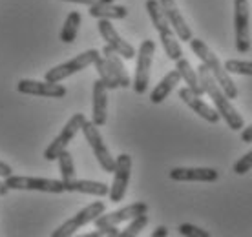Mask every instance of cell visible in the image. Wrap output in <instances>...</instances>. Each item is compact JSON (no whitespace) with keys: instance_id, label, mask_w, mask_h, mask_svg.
I'll list each match as a JSON object with an SVG mask.
<instances>
[{"instance_id":"6da1fadb","label":"cell","mask_w":252,"mask_h":237,"mask_svg":"<svg viewBox=\"0 0 252 237\" xmlns=\"http://www.w3.org/2000/svg\"><path fill=\"white\" fill-rule=\"evenodd\" d=\"M197 75H199V82H201L205 93L212 99L216 110H218V113L223 117V120L228 124V128L234 131L243 130V128H245V120H243V117H241L240 113H238V110L232 106V102H230V99L227 97V93L223 91V88L218 84L214 75L210 73V69H208L203 62H201V66L197 68Z\"/></svg>"},{"instance_id":"7a4b0ae2","label":"cell","mask_w":252,"mask_h":237,"mask_svg":"<svg viewBox=\"0 0 252 237\" xmlns=\"http://www.w3.org/2000/svg\"><path fill=\"white\" fill-rule=\"evenodd\" d=\"M190 50L194 51V55H197L201 59V62L210 69V73L214 75V79L218 81L223 91L227 93L228 99H236L238 97V88H236V82L230 79V73H228L225 66L221 64V60L218 59L214 51L208 48L207 44L203 42L201 38H190Z\"/></svg>"},{"instance_id":"3957f363","label":"cell","mask_w":252,"mask_h":237,"mask_svg":"<svg viewBox=\"0 0 252 237\" xmlns=\"http://www.w3.org/2000/svg\"><path fill=\"white\" fill-rule=\"evenodd\" d=\"M146 11L150 15V20L154 28L158 30L159 37H161V44H163V50L166 53V57L170 60H179L183 57V50L177 42L176 35H174V30H172L170 22L164 15L163 7L159 4V0H146Z\"/></svg>"},{"instance_id":"277c9868","label":"cell","mask_w":252,"mask_h":237,"mask_svg":"<svg viewBox=\"0 0 252 237\" xmlns=\"http://www.w3.org/2000/svg\"><path fill=\"white\" fill-rule=\"evenodd\" d=\"M99 57H101V53H99L97 50L84 51V53H81V55L73 57V59L68 60V62H63V64H59V66H55V68L48 69L44 75V81H48V82L64 81V79H68V77L75 75V73H79V71H82V69H86L88 66H92Z\"/></svg>"},{"instance_id":"5b68a950","label":"cell","mask_w":252,"mask_h":237,"mask_svg":"<svg viewBox=\"0 0 252 237\" xmlns=\"http://www.w3.org/2000/svg\"><path fill=\"white\" fill-rule=\"evenodd\" d=\"M154 53H156V42L150 40V38L143 40L137 51V66H135V77H133V82H132L133 91L137 95L146 93V89H148Z\"/></svg>"},{"instance_id":"8992f818","label":"cell","mask_w":252,"mask_h":237,"mask_svg":"<svg viewBox=\"0 0 252 237\" xmlns=\"http://www.w3.org/2000/svg\"><path fill=\"white\" fill-rule=\"evenodd\" d=\"M104 210H106L104 203H101V201H95V203L88 205L86 208H82L81 212H77L73 217H69L68 221H64L57 230L51 232V237H69V236H73L79 228L90 225V223H94L95 219L99 217L101 213H104Z\"/></svg>"},{"instance_id":"52a82bcc","label":"cell","mask_w":252,"mask_h":237,"mask_svg":"<svg viewBox=\"0 0 252 237\" xmlns=\"http://www.w3.org/2000/svg\"><path fill=\"white\" fill-rule=\"evenodd\" d=\"M251 7L249 0H234V38L240 53L251 51Z\"/></svg>"},{"instance_id":"ba28073f","label":"cell","mask_w":252,"mask_h":237,"mask_svg":"<svg viewBox=\"0 0 252 237\" xmlns=\"http://www.w3.org/2000/svg\"><path fill=\"white\" fill-rule=\"evenodd\" d=\"M6 184L9 190H33V192H46V194H63L64 182L57 179L46 177H26V175H9L6 177Z\"/></svg>"},{"instance_id":"9c48e42d","label":"cell","mask_w":252,"mask_h":237,"mask_svg":"<svg viewBox=\"0 0 252 237\" xmlns=\"http://www.w3.org/2000/svg\"><path fill=\"white\" fill-rule=\"evenodd\" d=\"M84 120H86V117H84L82 113H75L73 117L69 118L68 122L64 124L63 130H61V133H59L57 137L51 141V144L44 150V159H46V161H57L59 153L68 148V144L73 141V137L77 135V131L82 128Z\"/></svg>"},{"instance_id":"30bf717a","label":"cell","mask_w":252,"mask_h":237,"mask_svg":"<svg viewBox=\"0 0 252 237\" xmlns=\"http://www.w3.org/2000/svg\"><path fill=\"white\" fill-rule=\"evenodd\" d=\"M82 133L86 137V143L90 144V148L94 150V155L97 157V161L101 164V168L106 172V174H112L115 170V159L110 155V150L106 148V144L102 141L101 133L97 130V126L92 122V120H84L82 124Z\"/></svg>"},{"instance_id":"8fae6325","label":"cell","mask_w":252,"mask_h":237,"mask_svg":"<svg viewBox=\"0 0 252 237\" xmlns=\"http://www.w3.org/2000/svg\"><path fill=\"white\" fill-rule=\"evenodd\" d=\"M130 175H132V157L128 153H121L115 159V170H114V182L110 186V201L112 203H121L126 195V188L130 182Z\"/></svg>"},{"instance_id":"7c38bea8","label":"cell","mask_w":252,"mask_h":237,"mask_svg":"<svg viewBox=\"0 0 252 237\" xmlns=\"http://www.w3.org/2000/svg\"><path fill=\"white\" fill-rule=\"evenodd\" d=\"M19 93L24 95H35V97H48V99H63L68 93V89L59 84V82H48V81H32V79H22L17 84Z\"/></svg>"},{"instance_id":"4fadbf2b","label":"cell","mask_w":252,"mask_h":237,"mask_svg":"<svg viewBox=\"0 0 252 237\" xmlns=\"http://www.w3.org/2000/svg\"><path fill=\"white\" fill-rule=\"evenodd\" d=\"M148 213V205L146 203H133L130 206H125L121 210H115L112 213H101L99 217L94 221L95 228H104V226H117L125 221H132L137 215Z\"/></svg>"},{"instance_id":"5bb4252c","label":"cell","mask_w":252,"mask_h":237,"mask_svg":"<svg viewBox=\"0 0 252 237\" xmlns=\"http://www.w3.org/2000/svg\"><path fill=\"white\" fill-rule=\"evenodd\" d=\"M97 26H99V33H101V37L104 38L108 46H110V48H114V50L117 51L123 59L130 60V59H133V57H135V50H133V46L130 42H126L125 38L115 31V28L112 26V22H110V20L101 19Z\"/></svg>"},{"instance_id":"9a60e30c","label":"cell","mask_w":252,"mask_h":237,"mask_svg":"<svg viewBox=\"0 0 252 237\" xmlns=\"http://www.w3.org/2000/svg\"><path fill=\"white\" fill-rule=\"evenodd\" d=\"M179 99L183 100L190 110H194V113H197L199 117L205 118L210 124H218L221 120V115L218 113V110L208 106L207 102H205L199 95H195L190 88H181V89H179Z\"/></svg>"},{"instance_id":"2e32d148","label":"cell","mask_w":252,"mask_h":237,"mask_svg":"<svg viewBox=\"0 0 252 237\" xmlns=\"http://www.w3.org/2000/svg\"><path fill=\"white\" fill-rule=\"evenodd\" d=\"M168 177L177 182H216L220 172L214 168H172Z\"/></svg>"},{"instance_id":"e0dca14e","label":"cell","mask_w":252,"mask_h":237,"mask_svg":"<svg viewBox=\"0 0 252 237\" xmlns=\"http://www.w3.org/2000/svg\"><path fill=\"white\" fill-rule=\"evenodd\" d=\"M159 4H161V7H163L164 15H166V19H168V22H170L174 33L179 37V40L190 42V38H192V30L189 28L187 20L183 19V15H181V11H179L176 0H159Z\"/></svg>"},{"instance_id":"ac0fdd59","label":"cell","mask_w":252,"mask_h":237,"mask_svg":"<svg viewBox=\"0 0 252 237\" xmlns=\"http://www.w3.org/2000/svg\"><path fill=\"white\" fill-rule=\"evenodd\" d=\"M108 88L102 84V81L94 82V113H92V122L97 128L106 124L108 117Z\"/></svg>"},{"instance_id":"d6986e66","label":"cell","mask_w":252,"mask_h":237,"mask_svg":"<svg viewBox=\"0 0 252 237\" xmlns=\"http://www.w3.org/2000/svg\"><path fill=\"white\" fill-rule=\"evenodd\" d=\"M102 57H104V59H106V62L110 64V68H112V71H114L115 79H117V82H119V88H130L132 86L130 75H128L125 64H123V57H121L114 48H110L108 44L102 48Z\"/></svg>"},{"instance_id":"ffe728a7","label":"cell","mask_w":252,"mask_h":237,"mask_svg":"<svg viewBox=\"0 0 252 237\" xmlns=\"http://www.w3.org/2000/svg\"><path fill=\"white\" fill-rule=\"evenodd\" d=\"M181 82V75H179V71L177 69H172V71H168L166 75L159 81V84L156 88H154V91L150 93V100L154 102V104H161L168 95L176 89V86Z\"/></svg>"},{"instance_id":"44dd1931","label":"cell","mask_w":252,"mask_h":237,"mask_svg":"<svg viewBox=\"0 0 252 237\" xmlns=\"http://www.w3.org/2000/svg\"><path fill=\"white\" fill-rule=\"evenodd\" d=\"M66 192H79V194H88L95 197H104L110 194V186L101 181H86V179H75L66 186Z\"/></svg>"},{"instance_id":"7402d4cb","label":"cell","mask_w":252,"mask_h":237,"mask_svg":"<svg viewBox=\"0 0 252 237\" xmlns=\"http://www.w3.org/2000/svg\"><path fill=\"white\" fill-rule=\"evenodd\" d=\"M176 69L179 71L181 81H185L187 88H190V89H192L195 95H199V97L205 95V89H203L201 82H199V75H197V71L190 66V62L187 60V59L181 57L179 60H176Z\"/></svg>"},{"instance_id":"603a6c76","label":"cell","mask_w":252,"mask_h":237,"mask_svg":"<svg viewBox=\"0 0 252 237\" xmlns=\"http://www.w3.org/2000/svg\"><path fill=\"white\" fill-rule=\"evenodd\" d=\"M90 15L99 20H121L128 17V9L125 6H115L114 2L112 4H95V6H90Z\"/></svg>"},{"instance_id":"cb8c5ba5","label":"cell","mask_w":252,"mask_h":237,"mask_svg":"<svg viewBox=\"0 0 252 237\" xmlns=\"http://www.w3.org/2000/svg\"><path fill=\"white\" fill-rule=\"evenodd\" d=\"M57 161H59V172H61V177H63L61 181L64 182V190H66V186H68L69 182H73L77 179L73 157H71V153H69L68 150H64L59 153Z\"/></svg>"},{"instance_id":"d4e9b609","label":"cell","mask_w":252,"mask_h":237,"mask_svg":"<svg viewBox=\"0 0 252 237\" xmlns=\"http://www.w3.org/2000/svg\"><path fill=\"white\" fill-rule=\"evenodd\" d=\"M81 13L79 11H71L64 20L63 31H61V40L64 44H71L77 38V33H79V26H81Z\"/></svg>"},{"instance_id":"484cf974","label":"cell","mask_w":252,"mask_h":237,"mask_svg":"<svg viewBox=\"0 0 252 237\" xmlns=\"http://www.w3.org/2000/svg\"><path fill=\"white\" fill-rule=\"evenodd\" d=\"M94 66H95V69H97V73H99V79H101L102 84H104L108 89H117V88H119V82H117L114 71H112V68H110V64L106 62L104 57L102 55L99 57L94 62Z\"/></svg>"},{"instance_id":"4316f807","label":"cell","mask_w":252,"mask_h":237,"mask_svg":"<svg viewBox=\"0 0 252 237\" xmlns=\"http://www.w3.org/2000/svg\"><path fill=\"white\" fill-rule=\"evenodd\" d=\"M146 225H148V215L143 213V215H137V217H133L130 221V225L126 226L125 230L119 232V237H133V236H139L141 230H145Z\"/></svg>"},{"instance_id":"83f0119b","label":"cell","mask_w":252,"mask_h":237,"mask_svg":"<svg viewBox=\"0 0 252 237\" xmlns=\"http://www.w3.org/2000/svg\"><path fill=\"white\" fill-rule=\"evenodd\" d=\"M225 69L228 73H236V75H249L252 77V60H227Z\"/></svg>"},{"instance_id":"f1b7e54d","label":"cell","mask_w":252,"mask_h":237,"mask_svg":"<svg viewBox=\"0 0 252 237\" xmlns=\"http://www.w3.org/2000/svg\"><path fill=\"white\" fill-rule=\"evenodd\" d=\"M177 230L185 237H210V234L207 230H203V228H199V226L195 225H190V223H183Z\"/></svg>"},{"instance_id":"f546056e","label":"cell","mask_w":252,"mask_h":237,"mask_svg":"<svg viewBox=\"0 0 252 237\" xmlns=\"http://www.w3.org/2000/svg\"><path fill=\"white\" fill-rule=\"evenodd\" d=\"M232 170H234V174L236 175H243V174H247L249 170H252V150L247 151L241 159H238V161L234 162Z\"/></svg>"},{"instance_id":"4dcf8cb0","label":"cell","mask_w":252,"mask_h":237,"mask_svg":"<svg viewBox=\"0 0 252 237\" xmlns=\"http://www.w3.org/2000/svg\"><path fill=\"white\" fill-rule=\"evenodd\" d=\"M119 228L117 226H104V228H97L95 232H90L84 237H119Z\"/></svg>"},{"instance_id":"1f68e13d","label":"cell","mask_w":252,"mask_h":237,"mask_svg":"<svg viewBox=\"0 0 252 237\" xmlns=\"http://www.w3.org/2000/svg\"><path fill=\"white\" fill-rule=\"evenodd\" d=\"M63 2H73V4H84V6H95V4H112L114 0H63Z\"/></svg>"},{"instance_id":"d6a6232c","label":"cell","mask_w":252,"mask_h":237,"mask_svg":"<svg viewBox=\"0 0 252 237\" xmlns=\"http://www.w3.org/2000/svg\"><path fill=\"white\" fill-rule=\"evenodd\" d=\"M13 174V168L7 164V162H4V161H0V177H9V175Z\"/></svg>"},{"instance_id":"836d02e7","label":"cell","mask_w":252,"mask_h":237,"mask_svg":"<svg viewBox=\"0 0 252 237\" xmlns=\"http://www.w3.org/2000/svg\"><path fill=\"white\" fill-rule=\"evenodd\" d=\"M241 141L243 143H252V124L241 130Z\"/></svg>"},{"instance_id":"e575fe53","label":"cell","mask_w":252,"mask_h":237,"mask_svg":"<svg viewBox=\"0 0 252 237\" xmlns=\"http://www.w3.org/2000/svg\"><path fill=\"white\" fill-rule=\"evenodd\" d=\"M166 236H168V228L166 226H158L154 230V234H152V237H166Z\"/></svg>"},{"instance_id":"d590c367","label":"cell","mask_w":252,"mask_h":237,"mask_svg":"<svg viewBox=\"0 0 252 237\" xmlns=\"http://www.w3.org/2000/svg\"><path fill=\"white\" fill-rule=\"evenodd\" d=\"M7 194H9V188H7L6 181L4 182L0 181V195H7Z\"/></svg>"}]
</instances>
